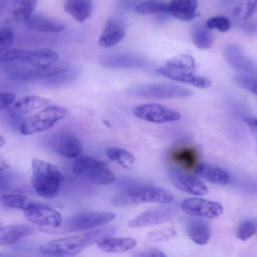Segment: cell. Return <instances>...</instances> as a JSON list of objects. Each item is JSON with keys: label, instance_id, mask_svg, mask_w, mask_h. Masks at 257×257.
I'll return each instance as SVG.
<instances>
[{"label": "cell", "instance_id": "cell-32", "mask_svg": "<svg viewBox=\"0 0 257 257\" xmlns=\"http://www.w3.org/2000/svg\"><path fill=\"white\" fill-rule=\"evenodd\" d=\"M135 10L139 14L168 13L170 11V5L169 2L163 0H147L138 4Z\"/></svg>", "mask_w": 257, "mask_h": 257}, {"label": "cell", "instance_id": "cell-10", "mask_svg": "<svg viewBox=\"0 0 257 257\" xmlns=\"http://www.w3.org/2000/svg\"><path fill=\"white\" fill-rule=\"evenodd\" d=\"M133 114L140 119L153 123L174 122L182 116L178 110L158 103L139 104L133 108Z\"/></svg>", "mask_w": 257, "mask_h": 257}, {"label": "cell", "instance_id": "cell-41", "mask_svg": "<svg viewBox=\"0 0 257 257\" xmlns=\"http://www.w3.org/2000/svg\"><path fill=\"white\" fill-rule=\"evenodd\" d=\"M134 255L136 256H142V257H166V254L159 250L158 248H149V249H145L141 252H136L134 253Z\"/></svg>", "mask_w": 257, "mask_h": 257}, {"label": "cell", "instance_id": "cell-40", "mask_svg": "<svg viewBox=\"0 0 257 257\" xmlns=\"http://www.w3.org/2000/svg\"><path fill=\"white\" fill-rule=\"evenodd\" d=\"M16 100V94L13 92H0V110L10 107Z\"/></svg>", "mask_w": 257, "mask_h": 257}, {"label": "cell", "instance_id": "cell-5", "mask_svg": "<svg viewBox=\"0 0 257 257\" xmlns=\"http://www.w3.org/2000/svg\"><path fill=\"white\" fill-rule=\"evenodd\" d=\"M70 115V110L64 106L51 104L42 108L27 117L20 124V133L24 136H31L51 128L58 121L67 118Z\"/></svg>", "mask_w": 257, "mask_h": 257}, {"label": "cell", "instance_id": "cell-29", "mask_svg": "<svg viewBox=\"0 0 257 257\" xmlns=\"http://www.w3.org/2000/svg\"><path fill=\"white\" fill-rule=\"evenodd\" d=\"M0 202L6 208L21 210L22 212L33 208L38 203V202L32 201L26 195L19 194V193L3 194L0 197Z\"/></svg>", "mask_w": 257, "mask_h": 257}, {"label": "cell", "instance_id": "cell-1", "mask_svg": "<svg viewBox=\"0 0 257 257\" xmlns=\"http://www.w3.org/2000/svg\"><path fill=\"white\" fill-rule=\"evenodd\" d=\"M116 229L112 226H102L84 233L68 235L43 243L38 247V252L52 256H76L100 239L113 235Z\"/></svg>", "mask_w": 257, "mask_h": 257}, {"label": "cell", "instance_id": "cell-11", "mask_svg": "<svg viewBox=\"0 0 257 257\" xmlns=\"http://www.w3.org/2000/svg\"><path fill=\"white\" fill-rule=\"evenodd\" d=\"M177 215V210L171 206H161L151 208L137 215L127 221L128 228H144L153 225L164 224L171 221Z\"/></svg>", "mask_w": 257, "mask_h": 257}, {"label": "cell", "instance_id": "cell-7", "mask_svg": "<svg viewBox=\"0 0 257 257\" xmlns=\"http://www.w3.org/2000/svg\"><path fill=\"white\" fill-rule=\"evenodd\" d=\"M126 92L134 96L154 99H176L192 94L189 88L171 82L140 83L130 87Z\"/></svg>", "mask_w": 257, "mask_h": 257}, {"label": "cell", "instance_id": "cell-35", "mask_svg": "<svg viewBox=\"0 0 257 257\" xmlns=\"http://www.w3.org/2000/svg\"><path fill=\"white\" fill-rule=\"evenodd\" d=\"M257 232V223L253 220H245L242 222L236 232V236L242 240L247 241Z\"/></svg>", "mask_w": 257, "mask_h": 257}, {"label": "cell", "instance_id": "cell-26", "mask_svg": "<svg viewBox=\"0 0 257 257\" xmlns=\"http://www.w3.org/2000/svg\"><path fill=\"white\" fill-rule=\"evenodd\" d=\"M38 0H13L9 15L15 23H25L32 15L36 8Z\"/></svg>", "mask_w": 257, "mask_h": 257}, {"label": "cell", "instance_id": "cell-43", "mask_svg": "<svg viewBox=\"0 0 257 257\" xmlns=\"http://www.w3.org/2000/svg\"><path fill=\"white\" fill-rule=\"evenodd\" d=\"M8 169H10V164L8 163V161L3 158H0V174Z\"/></svg>", "mask_w": 257, "mask_h": 257}, {"label": "cell", "instance_id": "cell-6", "mask_svg": "<svg viewBox=\"0 0 257 257\" xmlns=\"http://www.w3.org/2000/svg\"><path fill=\"white\" fill-rule=\"evenodd\" d=\"M116 214L113 212H81L63 221L58 229L50 230L48 233L58 232H81L105 226L115 220Z\"/></svg>", "mask_w": 257, "mask_h": 257}, {"label": "cell", "instance_id": "cell-23", "mask_svg": "<svg viewBox=\"0 0 257 257\" xmlns=\"http://www.w3.org/2000/svg\"><path fill=\"white\" fill-rule=\"evenodd\" d=\"M195 173L201 179H204L210 183L218 185H227L230 182L229 174L219 168L208 164H199L195 168Z\"/></svg>", "mask_w": 257, "mask_h": 257}, {"label": "cell", "instance_id": "cell-34", "mask_svg": "<svg viewBox=\"0 0 257 257\" xmlns=\"http://www.w3.org/2000/svg\"><path fill=\"white\" fill-rule=\"evenodd\" d=\"M177 236V230L174 227H166L162 229H157L154 231H151L147 235V239L149 241L154 242H160V241H167Z\"/></svg>", "mask_w": 257, "mask_h": 257}, {"label": "cell", "instance_id": "cell-4", "mask_svg": "<svg viewBox=\"0 0 257 257\" xmlns=\"http://www.w3.org/2000/svg\"><path fill=\"white\" fill-rule=\"evenodd\" d=\"M74 175L81 177L97 186H106L114 182L115 175L103 162L89 157L78 156L72 164Z\"/></svg>", "mask_w": 257, "mask_h": 257}, {"label": "cell", "instance_id": "cell-39", "mask_svg": "<svg viewBox=\"0 0 257 257\" xmlns=\"http://www.w3.org/2000/svg\"><path fill=\"white\" fill-rule=\"evenodd\" d=\"M257 12V0H245L242 10V18L248 19Z\"/></svg>", "mask_w": 257, "mask_h": 257}, {"label": "cell", "instance_id": "cell-17", "mask_svg": "<svg viewBox=\"0 0 257 257\" xmlns=\"http://www.w3.org/2000/svg\"><path fill=\"white\" fill-rule=\"evenodd\" d=\"M124 36V24L119 19L111 18L105 23L102 32L98 38V44L101 47L109 48L119 43Z\"/></svg>", "mask_w": 257, "mask_h": 257}, {"label": "cell", "instance_id": "cell-13", "mask_svg": "<svg viewBox=\"0 0 257 257\" xmlns=\"http://www.w3.org/2000/svg\"><path fill=\"white\" fill-rule=\"evenodd\" d=\"M182 210L193 217L215 219L222 215L223 207L220 203L202 198H187L181 204Z\"/></svg>", "mask_w": 257, "mask_h": 257}, {"label": "cell", "instance_id": "cell-38", "mask_svg": "<svg viewBox=\"0 0 257 257\" xmlns=\"http://www.w3.org/2000/svg\"><path fill=\"white\" fill-rule=\"evenodd\" d=\"M234 79L238 85L257 95V78L251 76L250 74L249 75L239 74V75H236Z\"/></svg>", "mask_w": 257, "mask_h": 257}, {"label": "cell", "instance_id": "cell-15", "mask_svg": "<svg viewBox=\"0 0 257 257\" xmlns=\"http://www.w3.org/2000/svg\"><path fill=\"white\" fill-rule=\"evenodd\" d=\"M169 178L177 189L188 194L195 196H205L209 193L205 183L198 177L190 176L182 171L173 169L169 173Z\"/></svg>", "mask_w": 257, "mask_h": 257}, {"label": "cell", "instance_id": "cell-16", "mask_svg": "<svg viewBox=\"0 0 257 257\" xmlns=\"http://www.w3.org/2000/svg\"><path fill=\"white\" fill-rule=\"evenodd\" d=\"M158 72L165 77H168L173 80H177L180 82L188 83L190 85L196 86L198 88H208L211 86V80L205 76L197 75L191 70H183L171 67L167 64L158 68Z\"/></svg>", "mask_w": 257, "mask_h": 257}, {"label": "cell", "instance_id": "cell-3", "mask_svg": "<svg viewBox=\"0 0 257 257\" xmlns=\"http://www.w3.org/2000/svg\"><path fill=\"white\" fill-rule=\"evenodd\" d=\"M174 201V195L169 190L154 185L134 186L112 199L115 206H130L142 203L170 204Z\"/></svg>", "mask_w": 257, "mask_h": 257}, {"label": "cell", "instance_id": "cell-27", "mask_svg": "<svg viewBox=\"0 0 257 257\" xmlns=\"http://www.w3.org/2000/svg\"><path fill=\"white\" fill-rule=\"evenodd\" d=\"M186 230L194 243L198 245H206L209 243L211 230L205 221L199 219H191L187 222Z\"/></svg>", "mask_w": 257, "mask_h": 257}, {"label": "cell", "instance_id": "cell-36", "mask_svg": "<svg viewBox=\"0 0 257 257\" xmlns=\"http://www.w3.org/2000/svg\"><path fill=\"white\" fill-rule=\"evenodd\" d=\"M207 28L210 30L216 29L220 32H227L231 28V21L225 16H214L206 21Z\"/></svg>", "mask_w": 257, "mask_h": 257}, {"label": "cell", "instance_id": "cell-9", "mask_svg": "<svg viewBox=\"0 0 257 257\" xmlns=\"http://www.w3.org/2000/svg\"><path fill=\"white\" fill-rule=\"evenodd\" d=\"M23 216L29 223L38 226L43 232L58 229L63 223L59 211L42 203H37L33 208L23 211Z\"/></svg>", "mask_w": 257, "mask_h": 257}, {"label": "cell", "instance_id": "cell-28", "mask_svg": "<svg viewBox=\"0 0 257 257\" xmlns=\"http://www.w3.org/2000/svg\"><path fill=\"white\" fill-rule=\"evenodd\" d=\"M171 159L179 167L185 170H195L197 166L196 163L198 160V154L191 147H182L172 152Z\"/></svg>", "mask_w": 257, "mask_h": 257}, {"label": "cell", "instance_id": "cell-22", "mask_svg": "<svg viewBox=\"0 0 257 257\" xmlns=\"http://www.w3.org/2000/svg\"><path fill=\"white\" fill-rule=\"evenodd\" d=\"M170 13L181 21H192L197 16V0H171Z\"/></svg>", "mask_w": 257, "mask_h": 257}, {"label": "cell", "instance_id": "cell-44", "mask_svg": "<svg viewBox=\"0 0 257 257\" xmlns=\"http://www.w3.org/2000/svg\"><path fill=\"white\" fill-rule=\"evenodd\" d=\"M5 143H6V140L4 139L3 136L0 135V148H2L5 145Z\"/></svg>", "mask_w": 257, "mask_h": 257}, {"label": "cell", "instance_id": "cell-20", "mask_svg": "<svg viewBox=\"0 0 257 257\" xmlns=\"http://www.w3.org/2000/svg\"><path fill=\"white\" fill-rule=\"evenodd\" d=\"M225 58L229 62V64L237 69L240 72L254 74L255 73V66L251 62L249 58H247L242 51L235 45H229L224 50Z\"/></svg>", "mask_w": 257, "mask_h": 257}, {"label": "cell", "instance_id": "cell-21", "mask_svg": "<svg viewBox=\"0 0 257 257\" xmlns=\"http://www.w3.org/2000/svg\"><path fill=\"white\" fill-rule=\"evenodd\" d=\"M25 25L32 30L43 33H58L65 29V25L55 19L43 15H32Z\"/></svg>", "mask_w": 257, "mask_h": 257}, {"label": "cell", "instance_id": "cell-25", "mask_svg": "<svg viewBox=\"0 0 257 257\" xmlns=\"http://www.w3.org/2000/svg\"><path fill=\"white\" fill-rule=\"evenodd\" d=\"M33 233V229L26 225L0 226V246L10 245Z\"/></svg>", "mask_w": 257, "mask_h": 257}, {"label": "cell", "instance_id": "cell-24", "mask_svg": "<svg viewBox=\"0 0 257 257\" xmlns=\"http://www.w3.org/2000/svg\"><path fill=\"white\" fill-rule=\"evenodd\" d=\"M64 10L75 21L82 23L90 17L93 4L91 0H65Z\"/></svg>", "mask_w": 257, "mask_h": 257}, {"label": "cell", "instance_id": "cell-8", "mask_svg": "<svg viewBox=\"0 0 257 257\" xmlns=\"http://www.w3.org/2000/svg\"><path fill=\"white\" fill-rule=\"evenodd\" d=\"M59 54L49 48L9 49L0 57V62H23L29 66L45 67L59 61Z\"/></svg>", "mask_w": 257, "mask_h": 257}, {"label": "cell", "instance_id": "cell-33", "mask_svg": "<svg viewBox=\"0 0 257 257\" xmlns=\"http://www.w3.org/2000/svg\"><path fill=\"white\" fill-rule=\"evenodd\" d=\"M166 64L171 67L183 70H193L196 67L195 59L189 54H179L173 56L167 61Z\"/></svg>", "mask_w": 257, "mask_h": 257}, {"label": "cell", "instance_id": "cell-14", "mask_svg": "<svg viewBox=\"0 0 257 257\" xmlns=\"http://www.w3.org/2000/svg\"><path fill=\"white\" fill-rule=\"evenodd\" d=\"M67 63L58 61L54 64L45 67L30 66L28 68L15 70L11 74V77L19 81H34L59 75L61 73H64L67 70Z\"/></svg>", "mask_w": 257, "mask_h": 257}, {"label": "cell", "instance_id": "cell-18", "mask_svg": "<svg viewBox=\"0 0 257 257\" xmlns=\"http://www.w3.org/2000/svg\"><path fill=\"white\" fill-rule=\"evenodd\" d=\"M138 242L132 237H112L107 236L100 239L96 246L97 248L105 253H124L135 249Z\"/></svg>", "mask_w": 257, "mask_h": 257}, {"label": "cell", "instance_id": "cell-12", "mask_svg": "<svg viewBox=\"0 0 257 257\" xmlns=\"http://www.w3.org/2000/svg\"><path fill=\"white\" fill-rule=\"evenodd\" d=\"M52 150L65 159H75L83 152V147L79 139L70 132H57L50 139Z\"/></svg>", "mask_w": 257, "mask_h": 257}, {"label": "cell", "instance_id": "cell-2", "mask_svg": "<svg viewBox=\"0 0 257 257\" xmlns=\"http://www.w3.org/2000/svg\"><path fill=\"white\" fill-rule=\"evenodd\" d=\"M31 186L35 193L44 199H53L63 183V176L59 169L40 159L31 161Z\"/></svg>", "mask_w": 257, "mask_h": 257}, {"label": "cell", "instance_id": "cell-42", "mask_svg": "<svg viewBox=\"0 0 257 257\" xmlns=\"http://www.w3.org/2000/svg\"><path fill=\"white\" fill-rule=\"evenodd\" d=\"M243 120L245 121V123L247 124V126L249 127V130L253 136V139H254V142L256 145V150H257V117L245 116L243 118Z\"/></svg>", "mask_w": 257, "mask_h": 257}, {"label": "cell", "instance_id": "cell-30", "mask_svg": "<svg viewBox=\"0 0 257 257\" xmlns=\"http://www.w3.org/2000/svg\"><path fill=\"white\" fill-rule=\"evenodd\" d=\"M105 155L110 161L116 163L121 168L127 169V170L132 168V166L135 164V161H136L135 156L131 152L117 147L107 148L105 150Z\"/></svg>", "mask_w": 257, "mask_h": 257}, {"label": "cell", "instance_id": "cell-37", "mask_svg": "<svg viewBox=\"0 0 257 257\" xmlns=\"http://www.w3.org/2000/svg\"><path fill=\"white\" fill-rule=\"evenodd\" d=\"M14 41V32L9 27L0 28V57L7 52Z\"/></svg>", "mask_w": 257, "mask_h": 257}, {"label": "cell", "instance_id": "cell-19", "mask_svg": "<svg viewBox=\"0 0 257 257\" xmlns=\"http://www.w3.org/2000/svg\"><path fill=\"white\" fill-rule=\"evenodd\" d=\"M51 104H55V102L50 98L40 95H25L15 101L11 107L18 113L29 114Z\"/></svg>", "mask_w": 257, "mask_h": 257}, {"label": "cell", "instance_id": "cell-31", "mask_svg": "<svg viewBox=\"0 0 257 257\" xmlns=\"http://www.w3.org/2000/svg\"><path fill=\"white\" fill-rule=\"evenodd\" d=\"M192 39L200 49H209L213 43V35L206 25H196L192 32Z\"/></svg>", "mask_w": 257, "mask_h": 257}]
</instances>
